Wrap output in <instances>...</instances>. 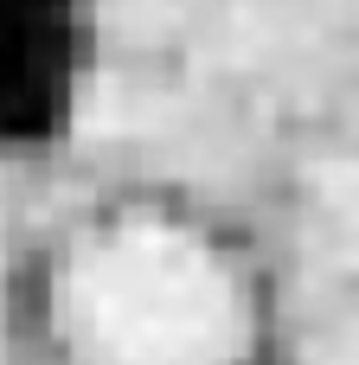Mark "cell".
Instances as JSON below:
<instances>
[{"label": "cell", "mask_w": 359, "mask_h": 365, "mask_svg": "<svg viewBox=\"0 0 359 365\" xmlns=\"http://www.w3.org/2000/svg\"><path fill=\"white\" fill-rule=\"evenodd\" d=\"M13 365H270L289 263L257 199L167 160H64L6 231Z\"/></svg>", "instance_id": "6da1fadb"}]
</instances>
